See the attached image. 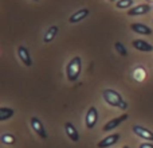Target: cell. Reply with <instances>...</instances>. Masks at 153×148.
Returning <instances> with one entry per match:
<instances>
[{
  "mask_svg": "<svg viewBox=\"0 0 153 148\" xmlns=\"http://www.w3.org/2000/svg\"><path fill=\"white\" fill-rule=\"evenodd\" d=\"M102 97H103V100H105V102L108 104V105L113 106V108H120V109H122V111H125V109L128 108V102L122 98V96L114 89H105L102 92Z\"/></svg>",
  "mask_w": 153,
  "mask_h": 148,
  "instance_id": "obj_1",
  "label": "cell"
},
{
  "mask_svg": "<svg viewBox=\"0 0 153 148\" xmlns=\"http://www.w3.org/2000/svg\"><path fill=\"white\" fill-rule=\"evenodd\" d=\"M82 59L81 57H74L66 66V77L70 82H75L81 75Z\"/></svg>",
  "mask_w": 153,
  "mask_h": 148,
  "instance_id": "obj_2",
  "label": "cell"
},
{
  "mask_svg": "<svg viewBox=\"0 0 153 148\" xmlns=\"http://www.w3.org/2000/svg\"><path fill=\"white\" fill-rule=\"evenodd\" d=\"M98 117H100L98 109L95 106H90L86 112V117H85V125H86L87 129H93L97 125Z\"/></svg>",
  "mask_w": 153,
  "mask_h": 148,
  "instance_id": "obj_3",
  "label": "cell"
},
{
  "mask_svg": "<svg viewBox=\"0 0 153 148\" xmlns=\"http://www.w3.org/2000/svg\"><path fill=\"white\" fill-rule=\"evenodd\" d=\"M31 127H32V129H34V132L36 133L40 139L47 140L48 136H47V132H46V128H45V125H43V123L40 121L38 117H32L31 119Z\"/></svg>",
  "mask_w": 153,
  "mask_h": 148,
  "instance_id": "obj_4",
  "label": "cell"
},
{
  "mask_svg": "<svg viewBox=\"0 0 153 148\" xmlns=\"http://www.w3.org/2000/svg\"><path fill=\"white\" fill-rule=\"evenodd\" d=\"M121 139L120 133H113V135H109L106 138L101 139L100 141L97 143V148H109L113 147L116 143H118V140Z\"/></svg>",
  "mask_w": 153,
  "mask_h": 148,
  "instance_id": "obj_5",
  "label": "cell"
},
{
  "mask_svg": "<svg viewBox=\"0 0 153 148\" xmlns=\"http://www.w3.org/2000/svg\"><path fill=\"white\" fill-rule=\"evenodd\" d=\"M18 57L19 59L22 61V64L24 65V66L30 67L32 66V58L31 55H30V51L27 47H24V46H19L18 47Z\"/></svg>",
  "mask_w": 153,
  "mask_h": 148,
  "instance_id": "obj_6",
  "label": "cell"
},
{
  "mask_svg": "<svg viewBox=\"0 0 153 148\" xmlns=\"http://www.w3.org/2000/svg\"><path fill=\"white\" fill-rule=\"evenodd\" d=\"M128 117H129V116H128L126 113H124V114H121L120 117H116V119L109 120V121L106 123V124L103 125V128H102L103 132H109V131H113L114 128H117L120 124H121V123H124L125 120L128 119Z\"/></svg>",
  "mask_w": 153,
  "mask_h": 148,
  "instance_id": "obj_7",
  "label": "cell"
},
{
  "mask_svg": "<svg viewBox=\"0 0 153 148\" xmlns=\"http://www.w3.org/2000/svg\"><path fill=\"white\" fill-rule=\"evenodd\" d=\"M133 132L140 139H144V140H146V141H153V132L146 129V128L141 127V125H134V127H133Z\"/></svg>",
  "mask_w": 153,
  "mask_h": 148,
  "instance_id": "obj_8",
  "label": "cell"
},
{
  "mask_svg": "<svg viewBox=\"0 0 153 148\" xmlns=\"http://www.w3.org/2000/svg\"><path fill=\"white\" fill-rule=\"evenodd\" d=\"M151 5L149 4H138L136 7H132L130 10H128V15L129 16H141V15H145L151 11Z\"/></svg>",
  "mask_w": 153,
  "mask_h": 148,
  "instance_id": "obj_9",
  "label": "cell"
},
{
  "mask_svg": "<svg viewBox=\"0 0 153 148\" xmlns=\"http://www.w3.org/2000/svg\"><path fill=\"white\" fill-rule=\"evenodd\" d=\"M132 46L136 50L141 51V53H151V51H153V46L144 39H134L132 42Z\"/></svg>",
  "mask_w": 153,
  "mask_h": 148,
  "instance_id": "obj_10",
  "label": "cell"
},
{
  "mask_svg": "<svg viewBox=\"0 0 153 148\" xmlns=\"http://www.w3.org/2000/svg\"><path fill=\"white\" fill-rule=\"evenodd\" d=\"M130 30L140 35H152L153 32L151 27H148L146 24H143V23H132L130 24Z\"/></svg>",
  "mask_w": 153,
  "mask_h": 148,
  "instance_id": "obj_11",
  "label": "cell"
},
{
  "mask_svg": "<svg viewBox=\"0 0 153 148\" xmlns=\"http://www.w3.org/2000/svg\"><path fill=\"white\" fill-rule=\"evenodd\" d=\"M65 132H66V135L69 136V139L71 141H74V143H78V141H79V133H78V131L75 129V127L70 121H67L66 124H65Z\"/></svg>",
  "mask_w": 153,
  "mask_h": 148,
  "instance_id": "obj_12",
  "label": "cell"
},
{
  "mask_svg": "<svg viewBox=\"0 0 153 148\" xmlns=\"http://www.w3.org/2000/svg\"><path fill=\"white\" fill-rule=\"evenodd\" d=\"M89 13H90V11L87 10V8H82V10H78V11H75V12L73 13L71 16H70L69 22H70L71 24L78 23V22L83 20L85 18H87V16H89Z\"/></svg>",
  "mask_w": 153,
  "mask_h": 148,
  "instance_id": "obj_13",
  "label": "cell"
},
{
  "mask_svg": "<svg viewBox=\"0 0 153 148\" xmlns=\"http://www.w3.org/2000/svg\"><path fill=\"white\" fill-rule=\"evenodd\" d=\"M58 31H59L58 26H51L50 28H48L47 31L45 32V35H43V42H45V43H50V42H53L54 38H55V37H56V34H58Z\"/></svg>",
  "mask_w": 153,
  "mask_h": 148,
  "instance_id": "obj_14",
  "label": "cell"
},
{
  "mask_svg": "<svg viewBox=\"0 0 153 148\" xmlns=\"http://www.w3.org/2000/svg\"><path fill=\"white\" fill-rule=\"evenodd\" d=\"M13 109L12 108H7V106H1L0 108V121H5V120L11 119L13 116Z\"/></svg>",
  "mask_w": 153,
  "mask_h": 148,
  "instance_id": "obj_15",
  "label": "cell"
},
{
  "mask_svg": "<svg viewBox=\"0 0 153 148\" xmlns=\"http://www.w3.org/2000/svg\"><path fill=\"white\" fill-rule=\"evenodd\" d=\"M116 7L118 10H130L133 7V0H118L116 1Z\"/></svg>",
  "mask_w": 153,
  "mask_h": 148,
  "instance_id": "obj_16",
  "label": "cell"
},
{
  "mask_svg": "<svg viewBox=\"0 0 153 148\" xmlns=\"http://www.w3.org/2000/svg\"><path fill=\"white\" fill-rule=\"evenodd\" d=\"M1 141L4 144L11 146V144H13L16 141V139H15V136L11 135V133H4V135H1Z\"/></svg>",
  "mask_w": 153,
  "mask_h": 148,
  "instance_id": "obj_17",
  "label": "cell"
},
{
  "mask_svg": "<svg viewBox=\"0 0 153 148\" xmlns=\"http://www.w3.org/2000/svg\"><path fill=\"white\" fill-rule=\"evenodd\" d=\"M114 49L117 50V53H118L120 55H122V57H126L128 55L126 49H125V46L122 45L121 42H116V43H114Z\"/></svg>",
  "mask_w": 153,
  "mask_h": 148,
  "instance_id": "obj_18",
  "label": "cell"
},
{
  "mask_svg": "<svg viewBox=\"0 0 153 148\" xmlns=\"http://www.w3.org/2000/svg\"><path fill=\"white\" fill-rule=\"evenodd\" d=\"M138 148H153V144L151 143H143V144H140V147Z\"/></svg>",
  "mask_w": 153,
  "mask_h": 148,
  "instance_id": "obj_19",
  "label": "cell"
},
{
  "mask_svg": "<svg viewBox=\"0 0 153 148\" xmlns=\"http://www.w3.org/2000/svg\"><path fill=\"white\" fill-rule=\"evenodd\" d=\"M122 148H129V147H128V146H125V147H122Z\"/></svg>",
  "mask_w": 153,
  "mask_h": 148,
  "instance_id": "obj_20",
  "label": "cell"
},
{
  "mask_svg": "<svg viewBox=\"0 0 153 148\" xmlns=\"http://www.w3.org/2000/svg\"><path fill=\"white\" fill-rule=\"evenodd\" d=\"M109 1H116V0H109Z\"/></svg>",
  "mask_w": 153,
  "mask_h": 148,
  "instance_id": "obj_21",
  "label": "cell"
},
{
  "mask_svg": "<svg viewBox=\"0 0 153 148\" xmlns=\"http://www.w3.org/2000/svg\"><path fill=\"white\" fill-rule=\"evenodd\" d=\"M34 1H38V0H34Z\"/></svg>",
  "mask_w": 153,
  "mask_h": 148,
  "instance_id": "obj_22",
  "label": "cell"
}]
</instances>
